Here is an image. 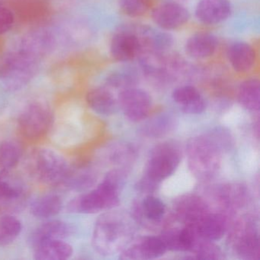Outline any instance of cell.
<instances>
[{
    "instance_id": "cell-1",
    "label": "cell",
    "mask_w": 260,
    "mask_h": 260,
    "mask_svg": "<svg viewBox=\"0 0 260 260\" xmlns=\"http://www.w3.org/2000/svg\"><path fill=\"white\" fill-rule=\"evenodd\" d=\"M26 169L39 182L49 186H63L71 167L64 156L51 148L42 147L31 152Z\"/></svg>"
},
{
    "instance_id": "cell-2",
    "label": "cell",
    "mask_w": 260,
    "mask_h": 260,
    "mask_svg": "<svg viewBox=\"0 0 260 260\" xmlns=\"http://www.w3.org/2000/svg\"><path fill=\"white\" fill-rule=\"evenodd\" d=\"M40 60L13 50L0 56V86L16 92L26 86L36 77Z\"/></svg>"
},
{
    "instance_id": "cell-3",
    "label": "cell",
    "mask_w": 260,
    "mask_h": 260,
    "mask_svg": "<svg viewBox=\"0 0 260 260\" xmlns=\"http://www.w3.org/2000/svg\"><path fill=\"white\" fill-rule=\"evenodd\" d=\"M118 188V185L105 178L95 189L71 200L68 210L71 213L95 214L115 208L119 203Z\"/></svg>"
},
{
    "instance_id": "cell-4",
    "label": "cell",
    "mask_w": 260,
    "mask_h": 260,
    "mask_svg": "<svg viewBox=\"0 0 260 260\" xmlns=\"http://www.w3.org/2000/svg\"><path fill=\"white\" fill-rule=\"evenodd\" d=\"M17 121L19 132L24 137L28 139H39L51 130L54 115L47 103L34 101L21 111Z\"/></svg>"
},
{
    "instance_id": "cell-5",
    "label": "cell",
    "mask_w": 260,
    "mask_h": 260,
    "mask_svg": "<svg viewBox=\"0 0 260 260\" xmlns=\"http://www.w3.org/2000/svg\"><path fill=\"white\" fill-rule=\"evenodd\" d=\"M28 199V188L22 176L11 170H0V211L13 214L22 211Z\"/></svg>"
},
{
    "instance_id": "cell-6",
    "label": "cell",
    "mask_w": 260,
    "mask_h": 260,
    "mask_svg": "<svg viewBox=\"0 0 260 260\" xmlns=\"http://www.w3.org/2000/svg\"><path fill=\"white\" fill-rule=\"evenodd\" d=\"M179 150L171 144H162L152 152L147 162L145 177L157 184L171 176L179 167Z\"/></svg>"
},
{
    "instance_id": "cell-7",
    "label": "cell",
    "mask_w": 260,
    "mask_h": 260,
    "mask_svg": "<svg viewBox=\"0 0 260 260\" xmlns=\"http://www.w3.org/2000/svg\"><path fill=\"white\" fill-rule=\"evenodd\" d=\"M118 107L132 121H140L147 118L152 109V99L148 92L132 87L123 89L118 98Z\"/></svg>"
},
{
    "instance_id": "cell-8",
    "label": "cell",
    "mask_w": 260,
    "mask_h": 260,
    "mask_svg": "<svg viewBox=\"0 0 260 260\" xmlns=\"http://www.w3.org/2000/svg\"><path fill=\"white\" fill-rule=\"evenodd\" d=\"M110 53L114 60L126 63L138 58L143 53V47L136 34L126 26L112 37Z\"/></svg>"
},
{
    "instance_id": "cell-9",
    "label": "cell",
    "mask_w": 260,
    "mask_h": 260,
    "mask_svg": "<svg viewBox=\"0 0 260 260\" xmlns=\"http://www.w3.org/2000/svg\"><path fill=\"white\" fill-rule=\"evenodd\" d=\"M151 18L159 28L170 31L183 26L189 20L190 14L181 4L166 3L152 10Z\"/></svg>"
},
{
    "instance_id": "cell-10",
    "label": "cell",
    "mask_w": 260,
    "mask_h": 260,
    "mask_svg": "<svg viewBox=\"0 0 260 260\" xmlns=\"http://www.w3.org/2000/svg\"><path fill=\"white\" fill-rule=\"evenodd\" d=\"M116 219L111 214H104L97 220L94 228L92 244L97 252L109 254L116 248L118 237Z\"/></svg>"
},
{
    "instance_id": "cell-11",
    "label": "cell",
    "mask_w": 260,
    "mask_h": 260,
    "mask_svg": "<svg viewBox=\"0 0 260 260\" xmlns=\"http://www.w3.org/2000/svg\"><path fill=\"white\" fill-rule=\"evenodd\" d=\"M232 13L230 0H199L196 6V18L205 25H214L226 21Z\"/></svg>"
},
{
    "instance_id": "cell-12",
    "label": "cell",
    "mask_w": 260,
    "mask_h": 260,
    "mask_svg": "<svg viewBox=\"0 0 260 260\" xmlns=\"http://www.w3.org/2000/svg\"><path fill=\"white\" fill-rule=\"evenodd\" d=\"M54 45V39L46 31H31L21 39L16 49L37 60L46 55Z\"/></svg>"
},
{
    "instance_id": "cell-13",
    "label": "cell",
    "mask_w": 260,
    "mask_h": 260,
    "mask_svg": "<svg viewBox=\"0 0 260 260\" xmlns=\"http://www.w3.org/2000/svg\"><path fill=\"white\" fill-rule=\"evenodd\" d=\"M172 98L181 110L189 115H199L206 109V103L201 92L192 86H182L176 88Z\"/></svg>"
},
{
    "instance_id": "cell-14",
    "label": "cell",
    "mask_w": 260,
    "mask_h": 260,
    "mask_svg": "<svg viewBox=\"0 0 260 260\" xmlns=\"http://www.w3.org/2000/svg\"><path fill=\"white\" fill-rule=\"evenodd\" d=\"M218 46L217 37L211 33L199 31L188 38L185 51L191 58L206 59L214 55Z\"/></svg>"
},
{
    "instance_id": "cell-15",
    "label": "cell",
    "mask_w": 260,
    "mask_h": 260,
    "mask_svg": "<svg viewBox=\"0 0 260 260\" xmlns=\"http://www.w3.org/2000/svg\"><path fill=\"white\" fill-rule=\"evenodd\" d=\"M226 57L233 69L243 74L252 69L256 60V53L247 42H236L228 48Z\"/></svg>"
},
{
    "instance_id": "cell-16",
    "label": "cell",
    "mask_w": 260,
    "mask_h": 260,
    "mask_svg": "<svg viewBox=\"0 0 260 260\" xmlns=\"http://www.w3.org/2000/svg\"><path fill=\"white\" fill-rule=\"evenodd\" d=\"M74 228L71 223L60 220H48L38 226L30 236L33 247L48 240H63L72 235Z\"/></svg>"
},
{
    "instance_id": "cell-17",
    "label": "cell",
    "mask_w": 260,
    "mask_h": 260,
    "mask_svg": "<svg viewBox=\"0 0 260 260\" xmlns=\"http://www.w3.org/2000/svg\"><path fill=\"white\" fill-rule=\"evenodd\" d=\"M86 103L99 115L109 116L118 111V100L112 92L104 86L91 89L86 94Z\"/></svg>"
},
{
    "instance_id": "cell-18",
    "label": "cell",
    "mask_w": 260,
    "mask_h": 260,
    "mask_svg": "<svg viewBox=\"0 0 260 260\" xmlns=\"http://www.w3.org/2000/svg\"><path fill=\"white\" fill-rule=\"evenodd\" d=\"M37 260H66L72 256V246L63 240H48L34 246Z\"/></svg>"
},
{
    "instance_id": "cell-19",
    "label": "cell",
    "mask_w": 260,
    "mask_h": 260,
    "mask_svg": "<svg viewBox=\"0 0 260 260\" xmlns=\"http://www.w3.org/2000/svg\"><path fill=\"white\" fill-rule=\"evenodd\" d=\"M164 240L159 237H147L142 241L126 251L125 258L153 259L159 258L167 252Z\"/></svg>"
},
{
    "instance_id": "cell-20",
    "label": "cell",
    "mask_w": 260,
    "mask_h": 260,
    "mask_svg": "<svg viewBox=\"0 0 260 260\" xmlns=\"http://www.w3.org/2000/svg\"><path fill=\"white\" fill-rule=\"evenodd\" d=\"M63 202L58 194H45L35 199L30 205V212L34 217L48 219L61 211Z\"/></svg>"
},
{
    "instance_id": "cell-21",
    "label": "cell",
    "mask_w": 260,
    "mask_h": 260,
    "mask_svg": "<svg viewBox=\"0 0 260 260\" xmlns=\"http://www.w3.org/2000/svg\"><path fill=\"white\" fill-rule=\"evenodd\" d=\"M196 224L199 235L208 241L220 240L226 231V221L220 214H205Z\"/></svg>"
},
{
    "instance_id": "cell-22",
    "label": "cell",
    "mask_w": 260,
    "mask_h": 260,
    "mask_svg": "<svg viewBox=\"0 0 260 260\" xmlns=\"http://www.w3.org/2000/svg\"><path fill=\"white\" fill-rule=\"evenodd\" d=\"M96 179V174L90 167H71V172L63 186L73 191H83L93 186Z\"/></svg>"
},
{
    "instance_id": "cell-23",
    "label": "cell",
    "mask_w": 260,
    "mask_h": 260,
    "mask_svg": "<svg viewBox=\"0 0 260 260\" xmlns=\"http://www.w3.org/2000/svg\"><path fill=\"white\" fill-rule=\"evenodd\" d=\"M162 240L167 249L174 251H188L194 246V233L191 228L171 230L164 234Z\"/></svg>"
},
{
    "instance_id": "cell-24",
    "label": "cell",
    "mask_w": 260,
    "mask_h": 260,
    "mask_svg": "<svg viewBox=\"0 0 260 260\" xmlns=\"http://www.w3.org/2000/svg\"><path fill=\"white\" fill-rule=\"evenodd\" d=\"M260 83L258 79H249L240 84L238 89L239 103L251 111L259 109Z\"/></svg>"
},
{
    "instance_id": "cell-25",
    "label": "cell",
    "mask_w": 260,
    "mask_h": 260,
    "mask_svg": "<svg viewBox=\"0 0 260 260\" xmlns=\"http://www.w3.org/2000/svg\"><path fill=\"white\" fill-rule=\"evenodd\" d=\"M139 81L138 72L132 67H122L113 70L106 77V85L109 87L125 89L135 87Z\"/></svg>"
},
{
    "instance_id": "cell-26",
    "label": "cell",
    "mask_w": 260,
    "mask_h": 260,
    "mask_svg": "<svg viewBox=\"0 0 260 260\" xmlns=\"http://www.w3.org/2000/svg\"><path fill=\"white\" fill-rule=\"evenodd\" d=\"M22 224L13 214H4L0 217V246L14 243L20 235Z\"/></svg>"
},
{
    "instance_id": "cell-27",
    "label": "cell",
    "mask_w": 260,
    "mask_h": 260,
    "mask_svg": "<svg viewBox=\"0 0 260 260\" xmlns=\"http://www.w3.org/2000/svg\"><path fill=\"white\" fill-rule=\"evenodd\" d=\"M23 150L19 143L7 140L0 143V170H11L20 161Z\"/></svg>"
},
{
    "instance_id": "cell-28",
    "label": "cell",
    "mask_w": 260,
    "mask_h": 260,
    "mask_svg": "<svg viewBox=\"0 0 260 260\" xmlns=\"http://www.w3.org/2000/svg\"><path fill=\"white\" fill-rule=\"evenodd\" d=\"M121 11L131 18H138L150 10L152 0H119Z\"/></svg>"
},
{
    "instance_id": "cell-29",
    "label": "cell",
    "mask_w": 260,
    "mask_h": 260,
    "mask_svg": "<svg viewBox=\"0 0 260 260\" xmlns=\"http://www.w3.org/2000/svg\"><path fill=\"white\" fill-rule=\"evenodd\" d=\"M142 208L147 218L151 220H159L166 212V205L160 199L148 196L142 202Z\"/></svg>"
},
{
    "instance_id": "cell-30",
    "label": "cell",
    "mask_w": 260,
    "mask_h": 260,
    "mask_svg": "<svg viewBox=\"0 0 260 260\" xmlns=\"http://www.w3.org/2000/svg\"><path fill=\"white\" fill-rule=\"evenodd\" d=\"M145 127V133L148 136L157 138L168 133L173 127V119L167 115H160L149 121Z\"/></svg>"
},
{
    "instance_id": "cell-31",
    "label": "cell",
    "mask_w": 260,
    "mask_h": 260,
    "mask_svg": "<svg viewBox=\"0 0 260 260\" xmlns=\"http://www.w3.org/2000/svg\"><path fill=\"white\" fill-rule=\"evenodd\" d=\"M15 22L14 15L7 7L0 6V35L10 31Z\"/></svg>"
},
{
    "instance_id": "cell-32",
    "label": "cell",
    "mask_w": 260,
    "mask_h": 260,
    "mask_svg": "<svg viewBox=\"0 0 260 260\" xmlns=\"http://www.w3.org/2000/svg\"><path fill=\"white\" fill-rule=\"evenodd\" d=\"M216 254H218V252L214 249L211 246H203L199 249L198 252V258L200 259H211V258H216L214 256Z\"/></svg>"
},
{
    "instance_id": "cell-33",
    "label": "cell",
    "mask_w": 260,
    "mask_h": 260,
    "mask_svg": "<svg viewBox=\"0 0 260 260\" xmlns=\"http://www.w3.org/2000/svg\"><path fill=\"white\" fill-rule=\"evenodd\" d=\"M0 6H2V4H1V3H0Z\"/></svg>"
}]
</instances>
